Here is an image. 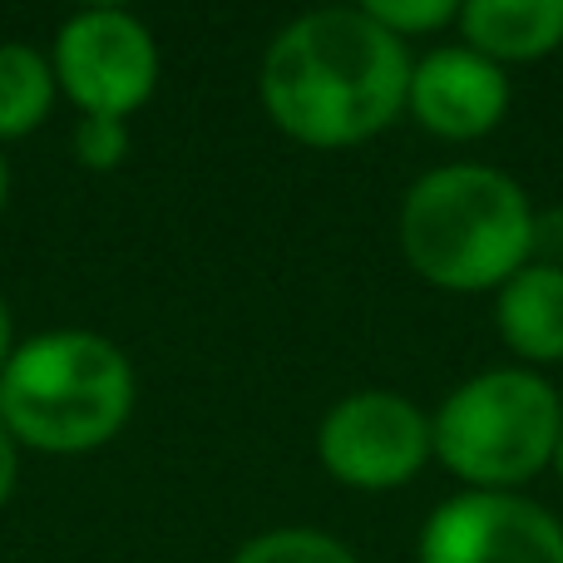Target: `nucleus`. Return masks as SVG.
I'll list each match as a JSON object with an SVG mask.
<instances>
[{
  "instance_id": "nucleus-1",
  "label": "nucleus",
  "mask_w": 563,
  "mask_h": 563,
  "mask_svg": "<svg viewBox=\"0 0 563 563\" xmlns=\"http://www.w3.org/2000/svg\"><path fill=\"white\" fill-rule=\"evenodd\" d=\"M410 69L406 40L376 25L366 5L307 10L267 45L263 104L301 144H361L406 109Z\"/></svg>"
},
{
  "instance_id": "nucleus-2",
  "label": "nucleus",
  "mask_w": 563,
  "mask_h": 563,
  "mask_svg": "<svg viewBox=\"0 0 563 563\" xmlns=\"http://www.w3.org/2000/svg\"><path fill=\"white\" fill-rule=\"evenodd\" d=\"M400 247L410 267L435 287H505L534 253V208L525 188L499 168H430L400 203Z\"/></svg>"
},
{
  "instance_id": "nucleus-3",
  "label": "nucleus",
  "mask_w": 563,
  "mask_h": 563,
  "mask_svg": "<svg viewBox=\"0 0 563 563\" xmlns=\"http://www.w3.org/2000/svg\"><path fill=\"white\" fill-rule=\"evenodd\" d=\"M134 410V366L99 331H45L10 351L0 371V420L15 445L79 455L124 430Z\"/></svg>"
},
{
  "instance_id": "nucleus-4",
  "label": "nucleus",
  "mask_w": 563,
  "mask_h": 563,
  "mask_svg": "<svg viewBox=\"0 0 563 563\" xmlns=\"http://www.w3.org/2000/svg\"><path fill=\"white\" fill-rule=\"evenodd\" d=\"M563 430L559 390L519 366L479 371L430 420L435 455L475 489H509L554 460Z\"/></svg>"
},
{
  "instance_id": "nucleus-5",
  "label": "nucleus",
  "mask_w": 563,
  "mask_h": 563,
  "mask_svg": "<svg viewBox=\"0 0 563 563\" xmlns=\"http://www.w3.org/2000/svg\"><path fill=\"white\" fill-rule=\"evenodd\" d=\"M55 85L85 114L129 119L158 85V45L139 15L119 5H89L55 35Z\"/></svg>"
},
{
  "instance_id": "nucleus-6",
  "label": "nucleus",
  "mask_w": 563,
  "mask_h": 563,
  "mask_svg": "<svg viewBox=\"0 0 563 563\" xmlns=\"http://www.w3.org/2000/svg\"><path fill=\"white\" fill-rule=\"evenodd\" d=\"M430 420L416 400L396 390H351L327 410L317 430V455L341 485L396 489L430 460Z\"/></svg>"
},
{
  "instance_id": "nucleus-7",
  "label": "nucleus",
  "mask_w": 563,
  "mask_h": 563,
  "mask_svg": "<svg viewBox=\"0 0 563 563\" xmlns=\"http://www.w3.org/2000/svg\"><path fill=\"white\" fill-rule=\"evenodd\" d=\"M420 563H563V525L509 489H470L426 519Z\"/></svg>"
},
{
  "instance_id": "nucleus-8",
  "label": "nucleus",
  "mask_w": 563,
  "mask_h": 563,
  "mask_svg": "<svg viewBox=\"0 0 563 563\" xmlns=\"http://www.w3.org/2000/svg\"><path fill=\"white\" fill-rule=\"evenodd\" d=\"M410 109L440 139H479L505 119L509 75L470 45H440L410 69Z\"/></svg>"
},
{
  "instance_id": "nucleus-9",
  "label": "nucleus",
  "mask_w": 563,
  "mask_h": 563,
  "mask_svg": "<svg viewBox=\"0 0 563 563\" xmlns=\"http://www.w3.org/2000/svg\"><path fill=\"white\" fill-rule=\"evenodd\" d=\"M465 45L499 59H539L563 45V0H465Z\"/></svg>"
},
{
  "instance_id": "nucleus-10",
  "label": "nucleus",
  "mask_w": 563,
  "mask_h": 563,
  "mask_svg": "<svg viewBox=\"0 0 563 563\" xmlns=\"http://www.w3.org/2000/svg\"><path fill=\"white\" fill-rule=\"evenodd\" d=\"M499 336L529 361H563V267L525 263L499 287Z\"/></svg>"
},
{
  "instance_id": "nucleus-11",
  "label": "nucleus",
  "mask_w": 563,
  "mask_h": 563,
  "mask_svg": "<svg viewBox=\"0 0 563 563\" xmlns=\"http://www.w3.org/2000/svg\"><path fill=\"white\" fill-rule=\"evenodd\" d=\"M55 104V65L25 40H0V139H20Z\"/></svg>"
},
{
  "instance_id": "nucleus-12",
  "label": "nucleus",
  "mask_w": 563,
  "mask_h": 563,
  "mask_svg": "<svg viewBox=\"0 0 563 563\" xmlns=\"http://www.w3.org/2000/svg\"><path fill=\"white\" fill-rule=\"evenodd\" d=\"M233 563H361L341 539L321 529H273V534L247 539Z\"/></svg>"
},
{
  "instance_id": "nucleus-13",
  "label": "nucleus",
  "mask_w": 563,
  "mask_h": 563,
  "mask_svg": "<svg viewBox=\"0 0 563 563\" xmlns=\"http://www.w3.org/2000/svg\"><path fill=\"white\" fill-rule=\"evenodd\" d=\"M366 15L376 20V25H386L390 35H420V30H435L445 25V20L460 15L455 0H371Z\"/></svg>"
},
{
  "instance_id": "nucleus-14",
  "label": "nucleus",
  "mask_w": 563,
  "mask_h": 563,
  "mask_svg": "<svg viewBox=\"0 0 563 563\" xmlns=\"http://www.w3.org/2000/svg\"><path fill=\"white\" fill-rule=\"evenodd\" d=\"M129 154V129L124 119H104V114H85L75 129V158L85 168H114Z\"/></svg>"
},
{
  "instance_id": "nucleus-15",
  "label": "nucleus",
  "mask_w": 563,
  "mask_h": 563,
  "mask_svg": "<svg viewBox=\"0 0 563 563\" xmlns=\"http://www.w3.org/2000/svg\"><path fill=\"white\" fill-rule=\"evenodd\" d=\"M529 263L563 267V208L559 213H534V253Z\"/></svg>"
},
{
  "instance_id": "nucleus-16",
  "label": "nucleus",
  "mask_w": 563,
  "mask_h": 563,
  "mask_svg": "<svg viewBox=\"0 0 563 563\" xmlns=\"http://www.w3.org/2000/svg\"><path fill=\"white\" fill-rule=\"evenodd\" d=\"M15 465H20V455H15V435H10L5 420H0V505H5L10 489H15Z\"/></svg>"
},
{
  "instance_id": "nucleus-17",
  "label": "nucleus",
  "mask_w": 563,
  "mask_h": 563,
  "mask_svg": "<svg viewBox=\"0 0 563 563\" xmlns=\"http://www.w3.org/2000/svg\"><path fill=\"white\" fill-rule=\"evenodd\" d=\"M10 351H15V331H10V307H5V297H0V371H5Z\"/></svg>"
},
{
  "instance_id": "nucleus-18",
  "label": "nucleus",
  "mask_w": 563,
  "mask_h": 563,
  "mask_svg": "<svg viewBox=\"0 0 563 563\" xmlns=\"http://www.w3.org/2000/svg\"><path fill=\"white\" fill-rule=\"evenodd\" d=\"M5 188H10V174H5V158H0V208H5Z\"/></svg>"
},
{
  "instance_id": "nucleus-19",
  "label": "nucleus",
  "mask_w": 563,
  "mask_h": 563,
  "mask_svg": "<svg viewBox=\"0 0 563 563\" xmlns=\"http://www.w3.org/2000/svg\"><path fill=\"white\" fill-rule=\"evenodd\" d=\"M554 465H559V475H563V430H559V450H554Z\"/></svg>"
}]
</instances>
